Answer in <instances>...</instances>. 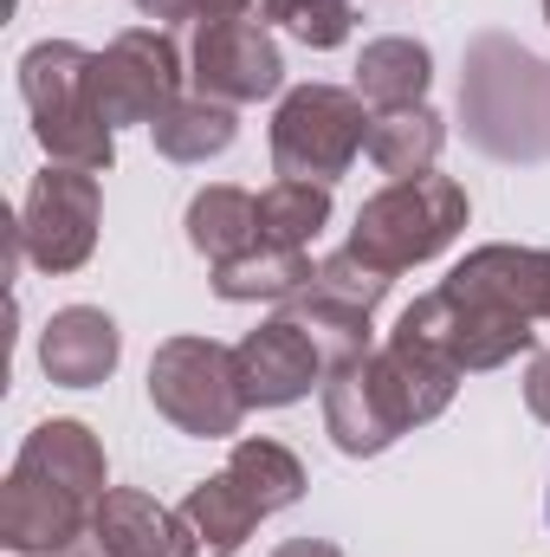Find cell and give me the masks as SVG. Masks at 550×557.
<instances>
[{
  "mask_svg": "<svg viewBox=\"0 0 550 557\" xmlns=\"http://www.w3.org/2000/svg\"><path fill=\"white\" fill-rule=\"evenodd\" d=\"M234 363H240L247 409H291V403L311 396V383L330 370L324 344H317L291 311H278L260 331H247V337L234 344Z\"/></svg>",
  "mask_w": 550,
  "mask_h": 557,
  "instance_id": "obj_13",
  "label": "cell"
},
{
  "mask_svg": "<svg viewBox=\"0 0 550 557\" xmlns=\"http://www.w3.org/2000/svg\"><path fill=\"white\" fill-rule=\"evenodd\" d=\"M260 26H285L311 52H337L350 39L357 13H350V0H266L260 7Z\"/></svg>",
  "mask_w": 550,
  "mask_h": 557,
  "instance_id": "obj_25",
  "label": "cell"
},
{
  "mask_svg": "<svg viewBox=\"0 0 550 557\" xmlns=\"http://www.w3.org/2000/svg\"><path fill=\"white\" fill-rule=\"evenodd\" d=\"M149 403H155V416L175 421L195 441H227L247 421L240 363L214 337H168V344H155V357H149Z\"/></svg>",
  "mask_w": 550,
  "mask_h": 557,
  "instance_id": "obj_7",
  "label": "cell"
},
{
  "mask_svg": "<svg viewBox=\"0 0 550 557\" xmlns=\"http://www.w3.org/2000/svg\"><path fill=\"white\" fill-rule=\"evenodd\" d=\"M324 221H330V188H324V182H285V175H278L273 188L260 195V240H266V247L304 253V247L324 234Z\"/></svg>",
  "mask_w": 550,
  "mask_h": 557,
  "instance_id": "obj_24",
  "label": "cell"
},
{
  "mask_svg": "<svg viewBox=\"0 0 550 557\" xmlns=\"http://www.w3.org/2000/svg\"><path fill=\"white\" fill-rule=\"evenodd\" d=\"M525 409H532V416L550 428V350L532 363V376H525Z\"/></svg>",
  "mask_w": 550,
  "mask_h": 557,
  "instance_id": "obj_26",
  "label": "cell"
},
{
  "mask_svg": "<svg viewBox=\"0 0 550 557\" xmlns=\"http://www.w3.org/2000/svg\"><path fill=\"white\" fill-rule=\"evenodd\" d=\"M260 7L266 0H195V20H260Z\"/></svg>",
  "mask_w": 550,
  "mask_h": 557,
  "instance_id": "obj_27",
  "label": "cell"
},
{
  "mask_svg": "<svg viewBox=\"0 0 550 557\" xmlns=\"http://www.w3.org/2000/svg\"><path fill=\"white\" fill-rule=\"evenodd\" d=\"M117 357H124V331L98 305H65L39 331V370L59 389H98L117 370Z\"/></svg>",
  "mask_w": 550,
  "mask_h": 557,
  "instance_id": "obj_16",
  "label": "cell"
},
{
  "mask_svg": "<svg viewBox=\"0 0 550 557\" xmlns=\"http://www.w3.org/2000/svg\"><path fill=\"white\" fill-rule=\"evenodd\" d=\"M91 65H98V52H85L72 39H39L20 59V98H26V117H33V137L46 149V162L104 175L117 162V137L98 111Z\"/></svg>",
  "mask_w": 550,
  "mask_h": 557,
  "instance_id": "obj_4",
  "label": "cell"
},
{
  "mask_svg": "<svg viewBox=\"0 0 550 557\" xmlns=\"http://www.w3.org/2000/svg\"><path fill=\"white\" fill-rule=\"evenodd\" d=\"M453 389H460L453 363L389 337L383 350H357V357L324 370V434L337 441V454L376 460L402 434L447 416Z\"/></svg>",
  "mask_w": 550,
  "mask_h": 557,
  "instance_id": "obj_2",
  "label": "cell"
},
{
  "mask_svg": "<svg viewBox=\"0 0 550 557\" xmlns=\"http://www.w3.org/2000/svg\"><path fill=\"white\" fill-rule=\"evenodd\" d=\"M383 298H389V273H376L370 260H357V253L343 247V253L317 260V273L285 298V311L324 344L330 363H343V357L370 350V318H376Z\"/></svg>",
  "mask_w": 550,
  "mask_h": 557,
  "instance_id": "obj_11",
  "label": "cell"
},
{
  "mask_svg": "<svg viewBox=\"0 0 550 557\" xmlns=\"http://www.w3.org/2000/svg\"><path fill=\"white\" fill-rule=\"evenodd\" d=\"M427 78H434V52L421 39H370L363 59H357V98L376 104V111H402V104H421L427 98Z\"/></svg>",
  "mask_w": 550,
  "mask_h": 557,
  "instance_id": "obj_19",
  "label": "cell"
},
{
  "mask_svg": "<svg viewBox=\"0 0 550 557\" xmlns=\"http://www.w3.org/2000/svg\"><path fill=\"white\" fill-rule=\"evenodd\" d=\"M545 20H550V0H545Z\"/></svg>",
  "mask_w": 550,
  "mask_h": 557,
  "instance_id": "obj_31",
  "label": "cell"
},
{
  "mask_svg": "<svg viewBox=\"0 0 550 557\" xmlns=\"http://www.w3.org/2000/svg\"><path fill=\"white\" fill-rule=\"evenodd\" d=\"M188 247H195L208 267L253 253V247H260V195L227 188V182L201 188V195L188 201Z\"/></svg>",
  "mask_w": 550,
  "mask_h": 557,
  "instance_id": "obj_18",
  "label": "cell"
},
{
  "mask_svg": "<svg viewBox=\"0 0 550 557\" xmlns=\"http://www.w3.org/2000/svg\"><path fill=\"white\" fill-rule=\"evenodd\" d=\"M7 557H26V552H7Z\"/></svg>",
  "mask_w": 550,
  "mask_h": 557,
  "instance_id": "obj_30",
  "label": "cell"
},
{
  "mask_svg": "<svg viewBox=\"0 0 550 557\" xmlns=\"http://www.w3.org/2000/svg\"><path fill=\"white\" fill-rule=\"evenodd\" d=\"M273 557H343L330 539H291V545H278Z\"/></svg>",
  "mask_w": 550,
  "mask_h": 557,
  "instance_id": "obj_29",
  "label": "cell"
},
{
  "mask_svg": "<svg viewBox=\"0 0 550 557\" xmlns=\"http://www.w3.org/2000/svg\"><path fill=\"white\" fill-rule=\"evenodd\" d=\"M317 273L304 253H291V247H253V253H240V260H221L214 267V298H227V305H285L304 278Z\"/></svg>",
  "mask_w": 550,
  "mask_h": 557,
  "instance_id": "obj_21",
  "label": "cell"
},
{
  "mask_svg": "<svg viewBox=\"0 0 550 557\" xmlns=\"http://www.w3.org/2000/svg\"><path fill=\"white\" fill-rule=\"evenodd\" d=\"M370 149L363 98L343 85H298L273 111V169L285 182H337Z\"/></svg>",
  "mask_w": 550,
  "mask_h": 557,
  "instance_id": "obj_8",
  "label": "cell"
},
{
  "mask_svg": "<svg viewBox=\"0 0 550 557\" xmlns=\"http://www.w3.org/2000/svg\"><path fill=\"white\" fill-rule=\"evenodd\" d=\"M142 20H155V26H168V20H195V0H130Z\"/></svg>",
  "mask_w": 550,
  "mask_h": 557,
  "instance_id": "obj_28",
  "label": "cell"
},
{
  "mask_svg": "<svg viewBox=\"0 0 550 557\" xmlns=\"http://www.w3.org/2000/svg\"><path fill=\"white\" fill-rule=\"evenodd\" d=\"M98 214H104V188L91 169H59L46 162V175H33L26 201H20V253L39 273H78L98 247Z\"/></svg>",
  "mask_w": 550,
  "mask_h": 557,
  "instance_id": "obj_9",
  "label": "cell"
},
{
  "mask_svg": "<svg viewBox=\"0 0 550 557\" xmlns=\"http://www.w3.org/2000/svg\"><path fill=\"white\" fill-rule=\"evenodd\" d=\"M149 137H155V156H168V162H208V156H227V149H234L240 117H234V104L182 98L175 111H162V117L149 124Z\"/></svg>",
  "mask_w": 550,
  "mask_h": 557,
  "instance_id": "obj_22",
  "label": "cell"
},
{
  "mask_svg": "<svg viewBox=\"0 0 550 557\" xmlns=\"http://www.w3.org/2000/svg\"><path fill=\"white\" fill-rule=\"evenodd\" d=\"M460 227H466V188L453 175H409L357 208L350 253L396 278L409 267H427L434 253H447L460 240Z\"/></svg>",
  "mask_w": 550,
  "mask_h": 557,
  "instance_id": "obj_5",
  "label": "cell"
},
{
  "mask_svg": "<svg viewBox=\"0 0 550 557\" xmlns=\"http://www.w3.org/2000/svg\"><path fill=\"white\" fill-rule=\"evenodd\" d=\"M91 91H98V111L104 124H155L162 111L182 104V52L162 26H130L117 33L98 65H91Z\"/></svg>",
  "mask_w": 550,
  "mask_h": 557,
  "instance_id": "obj_10",
  "label": "cell"
},
{
  "mask_svg": "<svg viewBox=\"0 0 550 557\" xmlns=\"http://www.w3.org/2000/svg\"><path fill=\"white\" fill-rule=\"evenodd\" d=\"M195 98L214 104H260L285 85L278 39L260 20H208L195 33Z\"/></svg>",
  "mask_w": 550,
  "mask_h": 557,
  "instance_id": "obj_12",
  "label": "cell"
},
{
  "mask_svg": "<svg viewBox=\"0 0 550 557\" xmlns=\"http://www.w3.org/2000/svg\"><path fill=\"white\" fill-rule=\"evenodd\" d=\"M111 467L85 421H39L0 486V545L26 557H59L104 506Z\"/></svg>",
  "mask_w": 550,
  "mask_h": 557,
  "instance_id": "obj_1",
  "label": "cell"
},
{
  "mask_svg": "<svg viewBox=\"0 0 550 557\" xmlns=\"http://www.w3.org/2000/svg\"><path fill=\"white\" fill-rule=\"evenodd\" d=\"M227 473L247 486V499L273 519L285 506H298L304 499V460L285 447V441H266V434H247V441H234V460H227Z\"/></svg>",
  "mask_w": 550,
  "mask_h": 557,
  "instance_id": "obj_23",
  "label": "cell"
},
{
  "mask_svg": "<svg viewBox=\"0 0 550 557\" xmlns=\"http://www.w3.org/2000/svg\"><path fill=\"white\" fill-rule=\"evenodd\" d=\"M59 557H195V545H188L182 512L155 506L137 486H111L104 506L91 512V525Z\"/></svg>",
  "mask_w": 550,
  "mask_h": 557,
  "instance_id": "obj_14",
  "label": "cell"
},
{
  "mask_svg": "<svg viewBox=\"0 0 550 557\" xmlns=\"http://www.w3.org/2000/svg\"><path fill=\"white\" fill-rule=\"evenodd\" d=\"M175 512H182V525H188V545H195V557H234L247 539H253V525L266 519L227 467H221L214 480H201V486H195Z\"/></svg>",
  "mask_w": 550,
  "mask_h": 557,
  "instance_id": "obj_17",
  "label": "cell"
},
{
  "mask_svg": "<svg viewBox=\"0 0 550 557\" xmlns=\"http://www.w3.org/2000/svg\"><path fill=\"white\" fill-rule=\"evenodd\" d=\"M460 131L492 162H550V59L512 33H473L460 59Z\"/></svg>",
  "mask_w": 550,
  "mask_h": 557,
  "instance_id": "obj_3",
  "label": "cell"
},
{
  "mask_svg": "<svg viewBox=\"0 0 550 557\" xmlns=\"http://www.w3.org/2000/svg\"><path fill=\"white\" fill-rule=\"evenodd\" d=\"M440 143H447L440 111H427V104H402V111H383V117H370V149H363V156H370L383 175L409 182V175H434V162H440Z\"/></svg>",
  "mask_w": 550,
  "mask_h": 557,
  "instance_id": "obj_20",
  "label": "cell"
},
{
  "mask_svg": "<svg viewBox=\"0 0 550 557\" xmlns=\"http://www.w3.org/2000/svg\"><path fill=\"white\" fill-rule=\"evenodd\" d=\"M532 337H538V331H532L518 311H505V305H492V298H473V292H460V285H447V278H440L434 292H421L409 311H402V324H396V344H414V350L453 363L460 376L512 363L518 350H532Z\"/></svg>",
  "mask_w": 550,
  "mask_h": 557,
  "instance_id": "obj_6",
  "label": "cell"
},
{
  "mask_svg": "<svg viewBox=\"0 0 550 557\" xmlns=\"http://www.w3.org/2000/svg\"><path fill=\"white\" fill-rule=\"evenodd\" d=\"M447 285L473 292V298H492L505 311H518L525 324H550V253L545 247H512V240H492V247H473Z\"/></svg>",
  "mask_w": 550,
  "mask_h": 557,
  "instance_id": "obj_15",
  "label": "cell"
}]
</instances>
